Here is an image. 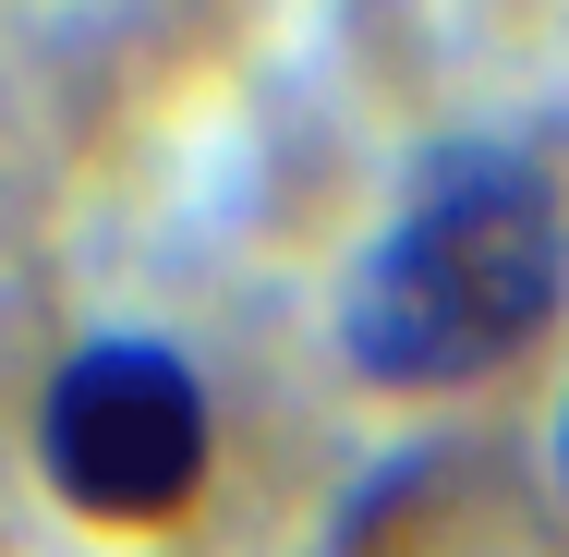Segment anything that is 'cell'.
<instances>
[{"instance_id": "obj_1", "label": "cell", "mask_w": 569, "mask_h": 557, "mask_svg": "<svg viewBox=\"0 0 569 557\" xmlns=\"http://www.w3.org/2000/svg\"><path fill=\"white\" fill-rule=\"evenodd\" d=\"M569 291V207L533 146H449L340 291V364L363 388H472Z\"/></svg>"}, {"instance_id": "obj_3", "label": "cell", "mask_w": 569, "mask_h": 557, "mask_svg": "<svg viewBox=\"0 0 569 557\" xmlns=\"http://www.w3.org/2000/svg\"><path fill=\"white\" fill-rule=\"evenodd\" d=\"M558 485H569V412H558Z\"/></svg>"}, {"instance_id": "obj_2", "label": "cell", "mask_w": 569, "mask_h": 557, "mask_svg": "<svg viewBox=\"0 0 569 557\" xmlns=\"http://www.w3.org/2000/svg\"><path fill=\"white\" fill-rule=\"evenodd\" d=\"M37 473L73 521H110V534H146L170 509H194L207 485V388L170 339L110 328L73 339L61 376L37 388Z\"/></svg>"}]
</instances>
